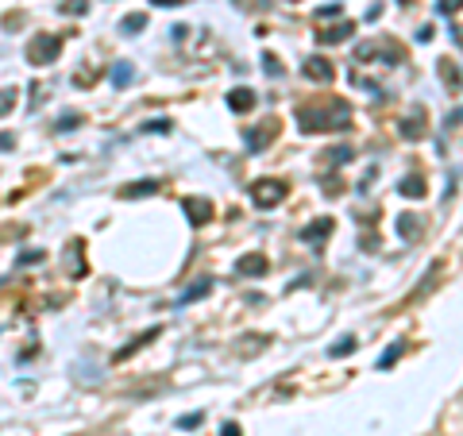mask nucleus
Wrapping results in <instances>:
<instances>
[{"instance_id":"nucleus-16","label":"nucleus","mask_w":463,"mask_h":436,"mask_svg":"<svg viewBox=\"0 0 463 436\" xmlns=\"http://www.w3.org/2000/svg\"><path fill=\"white\" fill-rule=\"evenodd\" d=\"M209 289H213V282H209V279H201V282H194V286H190V289H185V294H182V305H185V301H197V298H205V294H209Z\"/></svg>"},{"instance_id":"nucleus-24","label":"nucleus","mask_w":463,"mask_h":436,"mask_svg":"<svg viewBox=\"0 0 463 436\" xmlns=\"http://www.w3.org/2000/svg\"><path fill=\"white\" fill-rule=\"evenodd\" d=\"M201 417H205V413H185V417L178 421V425H182V429H190V425H201Z\"/></svg>"},{"instance_id":"nucleus-18","label":"nucleus","mask_w":463,"mask_h":436,"mask_svg":"<svg viewBox=\"0 0 463 436\" xmlns=\"http://www.w3.org/2000/svg\"><path fill=\"white\" fill-rule=\"evenodd\" d=\"M112 81H116V85H128V81H132V66H128V62H116V66H112Z\"/></svg>"},{"instance_id":"nucleus-19","label":"nucleus","mask_w":463,"mask_h":436,"mask_svg":"<svg viewBox=\"0 0 463 436\" xmlns=\"http://www.w3.org/2000/svg\"><path fill=\"white\" fill-rule=\"evenodd\" d=\"M352 347H355V340H352V336H344L340 344H332V347H328V355H332V359H340V355L352 352Z\"/></svg>"},{"instance_id":"nucleus-23","label":"nucleus","mask_w":463,"mask_h":436,"mask_svg":"<svg viewBox=\"0 0 463 436\" xmlns=\"http://www.w3.org/2000/svg\"><path fill=\"white\" fill-rule=\"evenodd\" d=\"M463 8V0H440L437 5V12H444V16H452V12H459Z\"/></svg>"},{"instance_id":"nucleus-5","label":"nucleus","mask_w":463,"mask_h":436,"mask_svg":"<svg viewBox=\"0 0 463 436\" xmlns=\"http://www.w3.org/2000/svg\"><path fill=\"white\" fill-rule=\"evenodd\" d=\"M182 209H185V216H190V224H205V221H213V201H205V197H185V201H182Z\"/></svg>"},{"instance_id":"nucleus-8","label":"nucleus","mask_w":463,"mask_h":436,"mask_svg":"<svg viewBox=\"0 0 463 436\" xmlns=\"http://www.w3.org/2000/svg\"><path fill=\"white\" fill-rule=\"evenodd\" d=\"M306 78H313V81H332V66L325 62V58H306Z\"/></svg>"},{"instance_id":"nucleus-22","label":"nucleus","mask_w":463,"mask_h":436,"mask_svg":"<svg viewBox=\"0 0 463 436\" xmlns=\"http://www.w3.org/2000/svg\"><path fill=\"white\" fill-rule=\"evenodd\" d=\"M81 124V116H74V112H66L62 120H58V132H70V128H78Z\"/></svg>"},{"instance_id":"nucleus-14","label":"nucleus","mask_w":463,"mask_h":436,"mask_svg":"<svg viewBox=\"0 0 463 436\" xmlns=\"http://www.w3.org/2000/svg\"><path fill=\"white\" fill-rule=\"evenodd\" d=\"M158 336V328H147V332H143V336L136 340V344H128V347H120V352H116V359H128V355H132L136 352V347H143V344H151Z\"/></svg>"},{"instance_id":"nucleus-27","label":"nucleus","mask_w":463,"mask_h":436,"mask_svg":"<svg viewBox=\"0 0 463 436\" xmlns=\"http://www.w3.org/2000/svg\"><path fill=\"white\" fill-rule=\"evenodd\" d=\"M155 8H178V5H185V0H151Z\"/></svg>"},{"instance_id":"nucleus-20","label":"nucleus","mask_w":463,"mask_h":436,"mask_svg":"<svg viewBox=\"0 0 463 436\" xmlns=\"http://www.w3.org/2000/svg\"><path fill=\"white\" fill-rule=\"evenodd\" d=\"M12 105H16V90H0V116L12 112Z\"/></svg>"},{"instance_id":"nucleus-11","label":"nucleus","mask_w":463,"mask_h":436,"mask_svg":"<svg viewBox=\"0 0 463 436\" xmlns=\"http://www.w3.org/2000/svg\"><path fill=\"white\" fill-rule=\"evenodd\" d=\"M398 190H402L405 197H425V178H421V174H405Z\"/></svg>"},{"instance_id":"nucleus-15","label":"nucleus","mask_w":463,"mask_h":436,"mask_svg":"<svg viewBox=\"0 0 463 436\" xmlns=\"http://www.w3.org/2000/svg\"><path fill=\"white\" fill-rule=\"evenodd\" d=\"M158 190L155 182H136V185H128V190H120V197H151Z\"/></svg>"},{"instance_id":"nucleus-28","label":"nucleus","mask_w":463,"mask_h":436,"mask_svg":"<svg viewBox=\"0 0 463 436\" xmlns=\"http://www.w3.org/2000/svg\"><path fill=\"white\" fill-rule=\"evenodd\" d=\"M39 259H43V251H24L20 263H39Z\"/></svg>"},{"instance_id":"nucleus-30","label":"nucleus","mask_w":463,"mask_h":436,"mask_svg":"<svg viewBox=\"0 0 463 436\" xmlns=\"http://www.w3.org/2000/svg\"><path fill=\"white\" fill-rule=\"evenodd\" d=\"M221 436H240V425H232V421H228V425L221 429Z\"/></svg>"},{"instance_id":"nucleus-13","label":"nucleus","mask_w":463,"mask_h":436,"mask_svg":"<svg viewBox=\"0 0 463 436\" xmlns=\"http://www.w3.org/2000/svg\"><path fill=\"white\" fill-rule=\"evenodd\" d=\"M143 27H147V16H143V12H132V16L120 20V32H124V35H139Z\"/></svg>"},{"instance_id":"nucleus-9","label":"nucleus","mask_w":463,"mask_h":436,"mask_svg":"<svg viewBox=\"0 0 463 436\" xmlns=\"http://www.w3.org/2000/svg\"><path fill=\"white\" fill-rule=\"evenodd\" d=\"M398 236H402V240L421 236V221H417L413 213H402V216H398Z\"/></svg>"},{"instance_id":"nucleus-7","label":"nucleus","mask_w":463,"mask_h":436,"mask_svg":"<svg viewBox=\"0 0 463 436\" xmlns=\"http://www.w3.org/2000/svg\"><path fill=\"white\" fill-rule=\"evenodd\" d=\"M228 109L232 112H251L255 109V93L251 90H232L228 93Z\"/></svg>"},{"instance_id":"nucleus-12","label":"nucleus","mask_w":463,"mask_h":436,"mask_svg":"<svg viewBox=\"0 0 463 436\" xmlns=\"http://www.w3.org/2000/svg\"><path fill=\"white\" fill-rule=\"evenodd\" d=\"M328 232H332V221H328V216H321V221H317V224L301 228V240H306V243H313V240H325Z\"/></svg>"},{"instance_id":"nucleus-4","label":"nucleus","mask_w":463,"mask_h":436,"mask_svg":"<svg viewBox=\"0 0 463 436\" xmlns=\"http://www.w3.org/2000/svg\"><path fill=\"white\" fill-rule=\"evenodd\" d=\"M267 267H270V263H267L263 251H248V255L236 259V274H240V279H263Z\"/></svg>"},{"instance_id":"nucleus-21","label":"nucleus","mask_w":463,"mask_h":436,"mask_svg":"<svg viewBox=\"0 0 463 436\" xmlns=\"http://www.w3.org/2000/svg\"><path fill=\"white\" fill-rule=\"evenodd\" d=\"M270 136H274V128H270V132H251V136H248V147H251V151L263 147V143H270Z\"/></svg>"},{"instance_id":"nucleus-3","label":"nucleus","mask_w":463,"mask_h":436,"mask_svg":"<svg viewBox=\"0 0 463 436\" xmlns=\"http://www.w3.org/2000/svg\"><path fill=\"white\" fill-rule=\"evenodd\" d=\"M251 201L259 209H274V205H282L286 201V185L279 178H263V182H255L251 185Z\"/></svg>"},{"instance_id":"nucleus-17","label":"nucleus","mask_w":463,"mask_h":436,"mask_svg":"<svg viewBox=\"0 0 463 436\" xmlns=\"http://www.w3.org/2000/svg\"><path fill=\"white\" fill-rule=\"evenodd\" d=\"M402 352H405V344H394L390 352H383V359H379V371H386V367H394V363L402 359Z\"/></svg>"},{"instance_id":"nucleus-6","label":"nucleus","mask_w":463,"mask_h":436,"mask_svg":"<svg viewBox=\"0 0 463 436\" xmlns=\"http://www.w3.org/2000/svg\"><path fill=\"white\" fill-rule=\"evenodd\" d=\"M352 32H355V24H336V27H325V32H317V39H321L325 47H332V43L352 39Z\"/></svg>"},{"instance_id":"nucleus-26","label":"nucleus","mask_w":463,"mask_h":436,"mask_svg":"<svg viewBox=\"0 0 463 436\" xmlns=\"http://www.w3.org/2000/svg\"><path fill=\"white\" fill-rule=\"evenodd\" d=\"M263 62H267V70H270V74H282V66H279V58H274V54H267Z\"/></svg>"},{"instance_id":"nucleus-2","label":"nucleus","mask_w":463,"mask_h":436,"mask_svg":"<svg viewBox=\"0 0 463 436\" xmlns=\"http://www.w3.org/2000/svg\"><path fill=\"white\" fill-rule=\"evenodd\" d=\"M58 54H62V39L58 35H35L27 43V62L32 66H51Z\"/></svg>"},{"instance_id":"nucleus-29","label":"nucleus","mask_w":463,"mask_h":436,"mask_svg":"<svg viewBox=\"0 0 463 436\" xmlns=\"http://www.w3.org/2000/svg\"><path fill=\"white\" fill-rule=\"evenodd\" d=\"M12 147H16V139H12V136H5V132H0V151H12Z\"/></svg>"},{"instance_id":"nucleus-10","label":"nucleus","mask_w":463,"mask_h":436,"mask_svg":"<svg viewBox=\"0 0 463 436\" xmlns=\"http://www.w3.org/2000/svg\"><path fill=\"white\" fill-rule=\"evenodd\" d=\"M398 132H402V139H421V136H425L421 112H417V116H405V120H402V128H398Z\"/></svg>"},{"instance_id":"nucleus-25","label":"nucleus","mask_w":463,"mask_h":436,"mask_svg":"<svg viewBox=\"0 0 463 436\" xmlns=\"http://www.w3.org/2000/svg\"><path fill=\"white\" fill-rule=\"evenodd\" d=\"M62 12H78V16H81V12H85V0H70V5H62Z\"/></svg>"},{"instance_id":"nucleus-1","label":"nucleus","mask_w":463,"mask_h":436,"mask_svg":"<svg viewBox=\"0 0 463 436\" xmlns=\"http://www.w3.org/2000/svg\"><path fill=\"white\" fill-rule=\"evenodd\" d=\"M347 105L344 100H328V112L325 109H301V128L306 132H340V128H347Z\"/></svg>"}]
</instances>
